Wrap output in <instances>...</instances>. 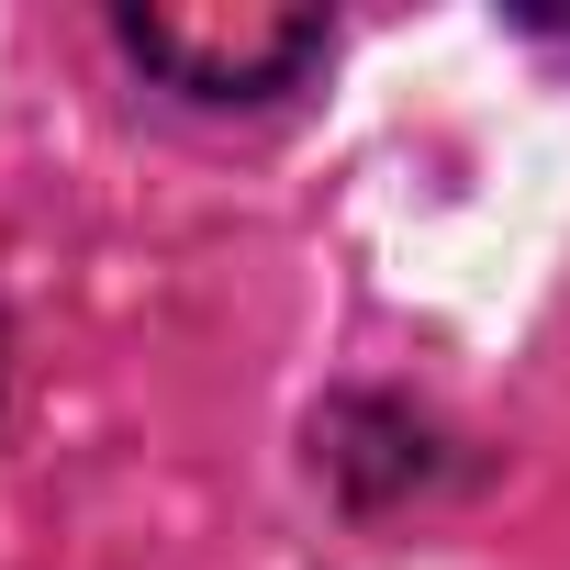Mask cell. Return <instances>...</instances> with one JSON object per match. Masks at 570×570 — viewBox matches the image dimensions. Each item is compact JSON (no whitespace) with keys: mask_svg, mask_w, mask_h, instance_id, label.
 <instances>
[{"mask_svg":"<svg viewBox=\"0 0 570 570\" xmlns=\"http://www.w3.org/2000/svg\"><path fill=\"white\" fill-rule=\"evenodd\" d=\"M124 57L168 79L179 101H279L325 68V12H279V0H168V12H124Z\"/></svg>","mask_w":570,"mask_h":570,"instance_id":"cell-1","label":"cell"},{"mask_svg":"<svg viewBox=\"0 0 570 570\" xmlns=\"http://www.w3.org/2000/svg\"><path fill=\"white\" fill-rule=\"evenodd\" d=\"M314 459L347 481V503H392V492L425 481V425L403 403H336L314 425Z\"/></svg>","mask_w":570,"mask_h":570,"instance_id":"cell-2","label":"cell"},{"mask_svg":"<svg viewBox=\"0 0 570 570\" xmlns=\"http://www.w3.org/2000/svg\"><path fill=\"white\" fill-rule=\"evenodd\" d=\"M0 392H12V336H0Z\"/></svg>","mask_w":570,"mask_h":570,"instance_id":"cell-3","label":"cell"}]
</instances>
